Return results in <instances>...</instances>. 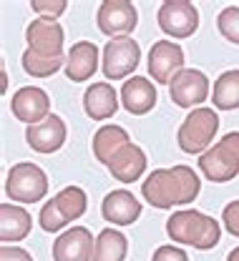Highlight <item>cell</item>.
Returning <instances> with one entry per match:
<instances>
[{
	"label": "cell",
	"mask_w": 239,
	"mask_h": 261,
	"mask_svg": "<svg viewBox=\"0 0 239 261\" xmlns=\"http://www.w3.org/2000/svg\"><path fill=\"white\" fill-rule=\"evenodd\" d=\"M202 191V181L189 166L156 168L141 184L144 198L156 208H174L181 203H192Z\"/></svg>",
	"instance_id": "cell-1"
},
{
	"label": "cell",
	"mask_w": 239,
	"mask_h": 261,
	"mask_svg": "<svg viewBox=\"0 0 239 261\" xmlns=\"http://www.w3.org/2000/svg\"><path fill=\"white\" fill-rule=\"evenodd\" d=\"M166 233L171 241L194 246V249H214L219 244V221L199 211H176L166 219Z\"/></svg>",
	"instance_id": "cell-2"
},
{
	"label": "cell",
	"mask_w": 239,
	"mask_h": 261,
	"mask_svg": "<svg viewBox=\"0 0 239 261\" xmlns=\"http://www.w3.org/2000/svg\"><path fill=\"white\" fill-rule=\"evenodd\" d=\"M199 168L209 181L227 184L239 173V130L227 133L199 159Z\"/></svg>",
	"instance_id": "cell-3"
},
{
	"label": "cell",
	"mask_w": 239,
	"mask_h": 261,
	"mask_svg": "<svg viewBox=\"0 0 239 261\" xmlns=\"http://www.w3.org/2000/svg\"><path fill=\"white\" fill-rule=\"evenodd\" d=\"M217 130H219V116L214 113V108H194L179 128L176 136L179 148L184 153H202V151L206 153Z\"/></svg>",
	"instance_id": "cell-4"
},
{
	"label": "cell",
	"mask_w": 239,
	"mask_h": 261,
	"mask_svg": "<svg viewBox=\"0 0 239 261\" xmlns=\"http://www.w3.org/2000/svg\"><path fill=\"white\" fill-rule=\"evenodd\" d=\"M5 194H8V198L20 201V203H35V201L45 198V194H48V176L35 163H15L8 171Z\"/></svg>",
	"instance_id": "cell-5"
},
{
	"label": "cell",
	"mask_w": 239,
	"mask_h": 261,
	"mask_svg": "<svg viewBox=\"0 0 239 261\" xmlns=\"http://www.w3.org/2000/svg\"><path fill=\"white\" fill-rule=\"evenodd\" d=\"M141 48L134 38H113L103 48V73L108 81H121L136 70Z\"/></svg>",
	"instance_id": "cell-6"
},
{
	"label": "cell",
	"mask_w": 239,
	"mask_h": 261,
	"mask_svg": "<svg viewBox=\"0 0 239 261\" xmlns=\"http://www.w3.org/2000/svg\"><path fill=\"white\" fill-rule=\"evenodd\" d=\"M99 31L108 38H129L138 25V13L129 0H103L96 15Z\"/></svg>",
	"instance_id": "cell-7"
},
{
	"label": "cell",
	"mask_w": 239,
	"mask_h": 261,
	"mask_svg": "<svg viewBox=\"0 0 239 261\" xmlns=\"http://www.w3.org/2000/svg\"><path fill=\"white\" fill-rule=\"evenodd\" d=\"M159 28L171 38H189L199 28V10L189 0H166L159 8Z\"/></svg>",
	"instance_id": "cell-8"
},
{
	"label": "cell",
	"mask_w": 239,
	"mask_h": 261,
	"mask_svg": "<svg viewBox=\"0 0 239 261\" xmlns=\"http://www.w3.org/2000/svg\"><path fill=\"white\" fill-rule=\"evenodd\" d=\"M28 50L45 58L63 56V28L56 18H35L26 31Z\"/></svg>",
	"instance_id": "cell-9"
},
{
	"label": "cell",
	"mask_w": 239,
	"mask_h": 261,
	"mask_svg": "<svg viewBox=\"0 0 239 261\" xmlns=\"http://www.w3.org/2000/svg\"><path fill=\"white\" fill-rule=\"evenodd\" d=\"M169 96L179 108H194L209 96V78L197 68H184L169 83Z\"/></svg>",
	"instance_id": "cell-10"
},
{
	"label": "cell",
	"mask_w": 239,
	"mask_h": 261,
	"mask_svg": "<svg viewBox=\"0 0 239 261\" xmlns=\"http://www.w3.org/2000/svg\"><path fill=\"white\" fill-rule=\"evenodd\" d=\"M184 70V50L171 40H156L149 50V75L169 86L176 73Z\"/></svg>",
	"instance_id": "cell-11"
},
{
	"label": "cell",
	"mask_w": 239,
	"mask_h": 261,
	"mask_svg": "<svg viewBox=\"0 0 239 261\" xmlns=\"http://www.w3.org/2000/svg\"><path fill=\"white\" fill-rule=\"evenodd\" d=\"M10 111L18 121H23L28 126H38L51 116V98L38 86H26V88L15 91V96L10 100Z\"/></svg>",
	"instance_id": "cell-12"
},
{
	"label": "cell",
	"mask_w": 239,
	"mask_h": 261,
	"mask_svg": "<svg viewBox=\"0 0 239 261\" xmlns=\"http://www.w3.org/2000/svg\"><path fill=\"white\" fill-rule=\"evenodd\" d=\"M93 236L86 226H73L53 241V261H91Z\"/></svg>",
	"instance_id": "cell-13"
},
{
	"label": "cell",
	"mask_w": 239,
	"mask_h": 261,
	"mask_svg": "<svg viewBox=\"0 0 239 261\" xmlns=\"http://www.w3.org/2000/svg\"><path fill=\"white\" fill-rule=\"evenodd\" d=\"M66 136H68V130H66L63 118L61 116H53V113L43 123L28 126V130H26L28 146L33 151H38V153H56L66 143Z\"/></svg>",
	"instance_id": "cell-14"
},
{
	"label": "cell",
	"mask_w": 239,
	"mask_h": 261,
	"mask_svg": "<svg viewBox=\"0 0 239 261\" xmlns=\"http://www.w3.org/2000/svg\"><path fill=\"white\" fill-rule=\"evenodd\" d=\"M101 214L106 221H111L113 226H129L141 216V201L131 191L118 189L103 198Z\"/></svg>",
	"instance_id": "cell-15"
},
{
	"label": "cell",
	"mask_w": 239,
	"mask_h": 261,
	"mask_svg": "<svg viewBox=\"0 0 239 261\" xmlns=\"http://www.w3.org/2000/svg\"><path fill=\"white\" fill-rule=\"evenodd\" d=\"M99 68V48L91 40H78L73 43L66 58V75L73 83H83L88 81Z\"/></svg>",
	"instance_id": "cell-16"
},
{
	"label": "cell",
	"mask_w": 239,
	"mask_h": 261,
	"mask_svg": "<svg viewBox=\"0 0 239 261\" xmlns=\"http://www.w3.org/2000/svg\"><path fill=\"white\" fill-rule=\"evenodd\" d=\"M106 168L111 171V176H113L116 181H121V184H134V181H138V178L144 176V171H146V153L138 148L136 143H129V146H124V148L111 159V163H108Z\"/></svg>",
	"instance_id": "cell-17"
},
{
	"label": "cell",
	"mask_w": 239,
	"mask_h": 261,
	"mask_svg": "<svg viewBox=\"0 0 239 261\" xmlns=\"http://www.w3.org/2000/svg\"><path fill=\"white\" fill-rule=\"evenodd\" d=\"M83 111H86V116L93 118V121H106V118H111V116L118 111V93H116L113 86L106 83V81L93 83V86H88L86 93H83Z\"/></svg>",
	"instance_id": "cell-18"
},
{
	"label": "cell",
	"mask_w": 239,
	"mask_h": 261,
	"mask_svg": "<svg viewBox=\"0 0 239 261\" xmlns=\"http://www.w3.org/2000/svg\"><path fill=\"white\" fill-rule=\"evenodd\" d=\"M156 100H159L156 88H154V83H151L149 78L134 75V78L126 81L124 88H121V103H124V108H126L129 113H134V116L149 113V111L156 106Z\"/></svg>",
	"instance_id": "cell-19"
},
{
	"label": "cell",
	"mask_w": 239,
	"mask_h": 261,
	"mask_svg": "<svg viewBox=\"0 0 239 261\" xmlns=\"http://www.w3.org/2000/svg\"><path fill=\"white\" fill-rule=\"evenodd\" d=\"M31 214L23 206L3 203L0 206V241L10 246L13 241H23L31 233Z\"/></svg>",
	"instance_id": "cell-20"
},
{
	"label": "cell",
	"mask_w": 239,
	"mask_h": 261,
	"mask_svg": "<svg viewBox=\"0 0 239 261\" xmlns=\"http://www.w3.org/2000/svg\"><path fill=\"white\" fill-rule=\"evenodd\" d=\"M131 141H129V133L126 128H121V126H101V128L96 130V136H93V156L99 159L101 163H111V159L124 148V146H129Z\"/></svg>",
	"instance_id": "cell-21"
},
{
	"label": "cell",
	"mask_w": 239,
	"mask_h": 261,
	"mask_svg": "<svg viewBox=\"0 0 239 261\" xmlns=\"http://www.w3.org/2000/svg\"><path fill=\"white\" fill-rule=\"evenodd\" d=\"M129 254V241L121 231L116 228H103L93 246V259L91 261H124Z\"/></svg>",
	"instance_id": "cell-22"
},
{
	"label": "cell",
	"mask_w": 239,
	"mask_h": 261,
	"mask_svg": "<svg viewBox=\"0 0 239 261\" xmlns=\"http://www.w3.org/2000/svg\"><path fill=\"white\" fill-rule=\"evenodd\" d=\"M211 100L219 111H234L239 108V70H224L217 83H214V93Z\"/></svg>",
	"instance_id": "cell-23"
},
{
	"label": "cell",
	"mask_w": 239,
	"mask_h": 261,
	"mask_svg": "<svg viewBox=\"0 0 239 261\" xmlns=\"http://www.w3.org/2000/svg\"><path fill=\"white\" fill-rule=\"evenodd\" d=\"M53 201H56L58 211L63 214V219H66L68 224L76 221V219H81V216L86 214V206H88L86 191H83L81 186H66L58 196H53Z\"/></svg>",
	"instance_id": "cell-24"
},
{
	"label": "cell",
	"mask_w": 239,
	"mask_h": 261,
	"mask_svg": "<svg viewBox=\"0 0 239 261\" xmlns=\"http://www.w3.org/2000/svg\"><path fill=\"white\" fill-rule=\"evenodd\" d=\"M63 63H66L63 56H58V58H45V56H38L33 50H26V53H23V70H26L28 75H33V78H48V75L58 73V70L63 68Z\"/></svg>",
	"instance_id": "cell-25"
},
{
	"label": "cell",
	"mask_w": 239,
	"mask_h": 261,
	"mask_svg": "<svg viewBox=\"0 0 239 261\" xmlns=\"http://www.w3.org/2000/svg\"><path fill=\"white\" fill-rule=\"evenodd\" d=\"M217 28H219V33H222L229 43L239 45V8L237 5H229V8H224V10L219 13Z\"/></svg>",
	"instance_id": "cell-26"
},
{
	"label": "cell",
	"mask_w": 239,
	"mask_h": 261,
	"mask_svg": "<svg viewBox=\"0 0 239 261\" xmlns=\"http://www.w3.org/2000/svg\"><path fill=\"white\" fill-rule=\"evenodd\" d=\"M66 224H68V221H66L63 214L58 211L56 201H48V203L40 208V228H43V231L53 233V231H61Z\"/></svg>",
	"instance_id": "cell-27"
},
{
	"label": "cell",
	"mask_w": 239,
	"mask_h": 261,
	"mask_svg": "<svg viewBox=\"0 0 239 261\" xmlns=\"http://www.w3.org/2000/svg\"><path fill=\"white\" fill-rule=\"evenodd\" d=\"M31 8L40 18H58L66 13L68 3L66 0H31Z\"/></svg>",
	"instance_id": "cell-28"
},
{
	"label": "cell",
	"mask_w": 239,
	"mask_h": 261,
	"mask_svg": "<svg viewBox=\"0 0 239 261\" xmlns=\"http://www.w3.org/2000/svg\"><path fill=\"white\" fill-rule=\"evenodd\" d=\"M222 221H224V226H227V231L232 236H239V201H232V203L224 206Z\"/></svg>",
	"instance_id": "cell-29"
},
{
	"label": "cell",
	"mask_w": 239,
	"mask_h": 261,
	"mask_svg": "<svg viewBox=\"0 0 239 261\" xmlns=\"http://www.w3.org/2000/svg\"><path fill=\"white\" fill-rule=\"evenodd\" d=\"M151 261H189V256L179 249V246H159L154 251Z\"/></svg>",
	"instance_id": "cell-30"
},
{
	"label": "cell",
	"mask_w": 239,
	"mask_h": 261,
	"mask_svg": "<svg viewBox=\"0 0 239 261\" xmlns=\"http://www.w3.org/2000/svg\"><path fill=\"white\" fill-rule=\"evenodd\" d=\"M0 261H33V256L20 246H3L0 249Z\"/></svg>",
	"instance_id": "cell-31"
},
{
	"label": "cell",
	"mask_w": 239,
	"mask_h": 261,
	"mask_svg": "<svg viewBox=\"0 0 239 261\" xmlns=\"http://www.w3.org/2000/svg\"><path fill=\"white\" fill-rule=\"evenodd\" d=\"M227 261H239V246H237V249H232V251H229V256H227Z\"/></svg>",
	"instance_id": "cell-32"
}]
</instances>
